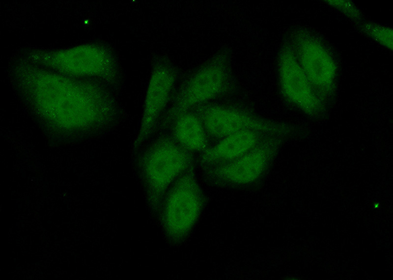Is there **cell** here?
I'll list each match as a JSON object with an SVG mask.
<instances>
[{
    "label": "cell",
    "instance_id": "1",
    "mask_svg": "<svg viewBox=\"0 0 393 280\" xmlns=\"http://www.w3.org/2000/svg\"><path fill=\"white\" fill-rule=\"evenodd\" d=\"M135 156L148 202L154 211L160 208L173 183L194 165L193 153L181 145L170 133L160 135Z\"/></svg>",
    "mask_w": 393,
    "mask_h": 280
},
{
    "label": "cell",
    "instance_id": "2",
    "mask_svg": "<svg viewBox=\"0 0 393 280\" xmlns=\"http://www.w3.org/2000/svg\"><path fill=\"white\" fill-rule=\"evenodd\" d=\"M201 194L194 165L171 186L161 202V222L167 237L179 242L195 223L199 210Z\"/></svg>",
    "mask_w": 393,
    "mask_h": 280
},
{
    "label": "cell",
    "instance_id": "3",
    "mask_svg": "<svg viewBox=\"0 0 393 280\" xmlns=\"http://www.w3.org/2000/svg\"><path fill=\"white\" fill-rule=\"evenodd\" d=\"M213 64L200 69L178 87L170 105L161 117L156 130L169 129L181 113L224 94L229 88L225 70Z\"/></svg>",
    "mask_w": 393,
    "mask_h": 280
},
{
    "label": "cell",
    "instance_id": "4",
    "mask_svg": "<svg viewBox=\"0 0 393 280\" xmlns=\"http://www.w3.org/2000/svg\"><path fill=\"white\" fill-rule=\"evenodd\" d=\"M200 118L209 138L221 139L245 130L263 131L285 136L291 126L257 116L243 110L227 106L204 103L192 110Z\"/></svg>",
    "mask_w": 393,
    "mask_h": 280
},
{
    "label": "cell",
    "instance_id": "5",
    "mask_svg": "<svg viewBox=\"0 0 393 280\" xmlns=\"http://www.w3.org/2000/svg\"><path fill=\"white\" fill-rule=\"evenodd\" d=\"M176 77L174 67L166 56L155 58L139 129L132 146V155H135L156 131L171 97Z\"/></svg>",
    "mask_w": 393,
    "mask_h": 280
},
{
    "label": "cell",
    "instance_id": "6",
    "mask_svg": "<svg viewBox=\"0 0 393 280\" xmlns=\"http://www.w3.org/2000/svg\"><path fill=\"white\" fill-rule=\"evenodd\" d=\"M291 47L305 75L322 99L333 91L337 65L330 51L313 34L298 31Z\"/></svg>",
    "mask_w": 393,
    "mask_h": 280
},
{
    "label": "cell",
    "instance_id": "7",
    "mask_svg": "<svg viewBox=\"0 0 393 280\" xmlns=\"http://www.w3.org/2000/svg\"><path fill=\"white\" fill-rule=\"evenodd\" d=\"M283 136L271 137L234 160L205 169L207 175L221 184L241 185L256 180L275 160Z\"/></svg>",
    "mask_w": 393,
    "mask_h": 280
},
{
    "label": "cell",
    "instance_id": "8",
    "mask_svg": "<svg viewBox=\"0 0 393 280\" xmlns=\"http://www.w3.org/2000/svg\"><path fill=\"white\" fill-rule=\"evenodd\" d=\"M280 75L281 89L289 101L310 112L322 108V99L305 75L291 48L286 47L281 53Z\"/></svg>",
    "mask_w": 393,
    "mask_h": 280
},
{
    "label": "cell",
    "instance_id": "9",
    "mask_svg": "<svg viewBox=\"0 0 393 280\" xmlns=\"http://www.w3.org/2000/svg\"><path fill=\"white\" fill-rule=\"evenodd\" d=\"M276 135L256 130H245L227 135L201 153L199 164L204 169L222 165L243 155L267 139Z\"/></svg>",
    "mask_w": 393,
    "mask_h": 280
},
{
    "label": "cell",
    "instance_id": "10",
    "mask_svg": "<svg viewBox=\"0 0 393 280\" xmlns=\"http://www.w3.org/2000/svg\"><path fill=\"white\" fill-rule=\"evenodd\" d=\"M169 129L170 134L176 141L193 153H201L209 146V137L204 126L193 110L178 116Z\"/></svg>",
    "mask_w": 393,
    "mask_h": 280
},
{
    "label": "cell",
    "instance_id": "11",
    "mask_svg": "<svg viewBox=\"0 0 393 280\" xmlns=\"http://www.w3.org/2000/svg\"><path fill=\"white\" fill-rule=\"evenodd\" d=\"M360 28L373 40L388 50H393V32L391 28L371 22H362Z\"/></svg>",
    "mask_w": 393,
    "mask_h": 280
},
{
    "label": "cell",
    "instance_id": "12",
    "mask_svg": "<svg viewBox=\"0 0 393 280\" xmlns=\"http://www.w3.org/2000/svg\"><path fill=\"white\" fill-rule=\"evenodd\" d=\"M326 1L329 5L354 22H362V12L353 3L350 1L330 0Z\"/></svg>",
    "mask_w": 393,
    "mask_h": 280
}]
</instances>
